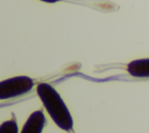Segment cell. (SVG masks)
Masks as SVG:
<instances>
[{"instance_id": "obj_1", "label": "cell", "mask_w": 149, "mask_h": 133, "mask_svg": "<svg viewBox=\"0 0 149 133\" xmlns=\"http://www.w3.org/2000/svg\"><path fill=\"white\" fill-rule=\"evenodd\" d=\"M36 92L52 121L61 130L71 131L73 127L72 116L56 89L48 83H40L36 86Z\"/></svg>"}, {"instance_id": "obj_2", "label": "cell", "mask_w": 149, "mask_h": 133, "mask_svg": "<svg viewBox=\"0 0 149 133\" xmlns=\"http://www.w3.org/2000/svg\"><path fill=\"white\" fill-rule=\"evenodd\" d=\"M34 86V80L28 76H15L0 80V100L10 99L29 92Z\"/></svg>"}, {"instance_id": "obj_3", "label": "cell", "mask_w": 149, "mask_h": 133, "mask_svg": "<svg viewBox=\"0 0 149 133\" xmlns=\"http://www.w3.org/2000/svg\"><path fill=\"white\" fill-rule=\"evenodd\" d=\"M45 125V117L41 110H37L28 117L20 133H42Z\"/></svg>"}, {"instance_id": "obj_4", "label": "cell", "mask_w": 149, "mask_h": 133, "mask_svg": "<svg viewBox=\"0 0 149 133\" xmlns=\"http://www.w3.org/2000/svg\"><path fill=\"white\" fill-rule=\"evenodd\" d=\"M127 72L137 78H149V58H139L127 64Z\"/></svg>"}, {"instance_id": "obj_5", "label": "cell", "mask_w": 149, "mask_h": 133, "mask_svg": "<svg viewBox=\"0 0 149 133\" xmlns=\"http://www.w3.org/2000/svg\"><path fill=\"white\" fill-rule=\"evenodd\" d=\"M0 133H19V127L15 119H9L0 124Z\"/></svg>"}, {"instance_id": "obj_6", "label": "cell", "mask_w": 149, "mask_h": 133, "mask_svg": "<svg viewBox=\"0 0 149 133\" xmlns=\"http://www.w3.org/2000/svg\"><path fill=\"white\" fill-rule=\"evenodd\" d=\"M41 1L48 2V4H55V2H57V1H59V0H41Z\"/></svg>"}]
</instances>
